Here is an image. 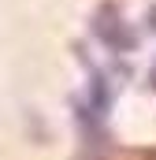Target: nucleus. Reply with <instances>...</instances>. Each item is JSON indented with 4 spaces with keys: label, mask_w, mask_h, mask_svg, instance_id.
I'll return each instance as SVG.
<instances>
[{
    "label": "nucleus",
    "mask_w": 156,
    "mask_h": 160,
    "mask_svg": "<svg viewBox=\"0 0 156 160\" xmlns=\"http://www.w3.org/2000/svg\"><path fill=\"white\" fill-rule=\"evenodd\" d=\"M93 30H97V38L104 41L112 52H134V48H138V34H134V30L123 22V15H119L112 4L97 11V22H93Z\"/></svg>",
    "instance_id": "f257e3e1"
},
{
    "label": "nucleus",
    "mask_w": 156,
    "mask_h": 160,
    "mask_svg": "<svg viewBox=\"0 0 156 160\" xmlns=\"http://www.w3.org/2000/svg\"><path fill=\"white\" fill-rule=\"evenodd\" d=\"M145 19H149V30H156V4L149 8V15H145Z\"/></svg>",
    "instance_id": "f03ea898"
},
{
    "label": "nucleus",
    "mask_w": 156,
    "mask_h": 160,
    "mask_svg": "<svg viewBox=\"0 0 156 160\" xmlns=\"http://www.w3.org/2000/svg\"><path fill=\"white\" fill-rule=\"evenodd\" d=\"M153 86H156V67H153Z\"/></svg>",
    "instance_id": "7ed1b4c3"
}]
</instances>
